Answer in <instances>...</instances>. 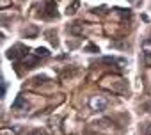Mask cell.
Here are the masks:
<instances>
[{"mask_svg": "<svg viewBox=\"0 0 151 135\" xmlns=\"http://www.w3.org/2000/svg\"><path fill=\"white\" fill-rule=\"evenodd\" d=\"M30 135H45V133H43V131H41V130H36V131H32V133H30Z\"/></svg>", "mask_w": 151, "mask_h": 135, "instance_id": "obj_8", "label": "cell"}, {"mask_svg": "<svg viewBox=\"0 0 151 135\" xmlns=\"http://www.w3.org/2000/svg\"><path fill=\"white\" fill-rule=\"evenodd\" d=\"M128 2H132V4H137V2H139V0H128Z\"/></svg>", "mask_w": 151, "mask_h": 135, "instance_id": "obj_9", "label": "cell"}, {"mask_svg": "<svg viewBox=\"0 0 151 135\" xmlns=\"http://www.w3.org/2000/svg\"><path fill=\"white\" fill-rule=\"evenodd\" d=\"M144 135H151V123L146 124V128H144Z\"/></svg>", "mask_w": 151, "mask_h": 135, "instance_id": "obj_7", "label": "cell"}, {"mask_svg": "<svg viewBox=\"0 0 151 135\" xmlns=\"http://www.w3.org/2000/svg\"><path fill=\"white\" fill-rule=\"evenodd\" d=\"M27 107H29V103H27V100L23 96H18L14 100V103H13V108L14 110H27Z\"/></svg>", "mask_w": 151, "mask_h": 135, "instance_id": "obj_4", "label": "cell"}, {"mask_svg": "<svg viewBox=\"0 0 151 135\" xmlns=\"http://www.w3.org/2000/svg\"><path fill=\"white\" fill-rule=\"evenodd\" d=\"M142 57H144V64L151 66V37L144 39L142 43Z\"/></svg>", "mask_w": 151, "mask_h": 135, "instance_id": "obj_3", "label": "cell"}, {"mask_svg": "<svg viewBox=\"0 0 151 135\" xmlns=\"http://www.w3.org/2000/svg\"><path fill=\"white\" fill-rule=\"evenodd\" d=\"M89 107H91V110H94V112H103V110L109 107V101H107L103 96H91Z\"/></svg>", "mask_w": 151, "mask_h": 135, "instance_id": "obj_2", "label": "cell"}, {"mask_svg": "<svg viewBox=\"0 0 151 135\" xmlns=\"http://www.w3.org/2000/svg\"><path fill=\"white\" fill-rule=\"evenodd\" d=\"M101 62H109V64H117L119 66V70H121V66L126 64V59H121V57H103Z\"/></svg>", "mask_w": 151, "mask_h": 135, "instance_id": "obj_5", "label": "cell"}, {"mask_svg": "<svg viewBox=\"0 0 151 135\" xmlns=\"http://www.w3.org/2000/svg\"><path fill=\"white\" fill-rule=\"evenodd\" d=\"M29 55V48H25L23 45H14L9 52H7V59H11V60H20V59H25Z\"/></svg>", "mask_w": 151, "mask_h": 135, "instance_id": "obj_1", "label": "cell"}, {"mask_svg": "<svg viewBox=\"0 0 151 135\" xmlns=\"http://www.w3.org/2000/svg\"><path fill=\"white\" fill-rule=\"evenodd\" d=\"M36 55H37V57H48L50 52H48L46 48H37V50H36Z\"/></svg>", "mask_w": 151, "mask_h": 135, "instance_id": "obj_6", "label": "cell"}]
</instances>
